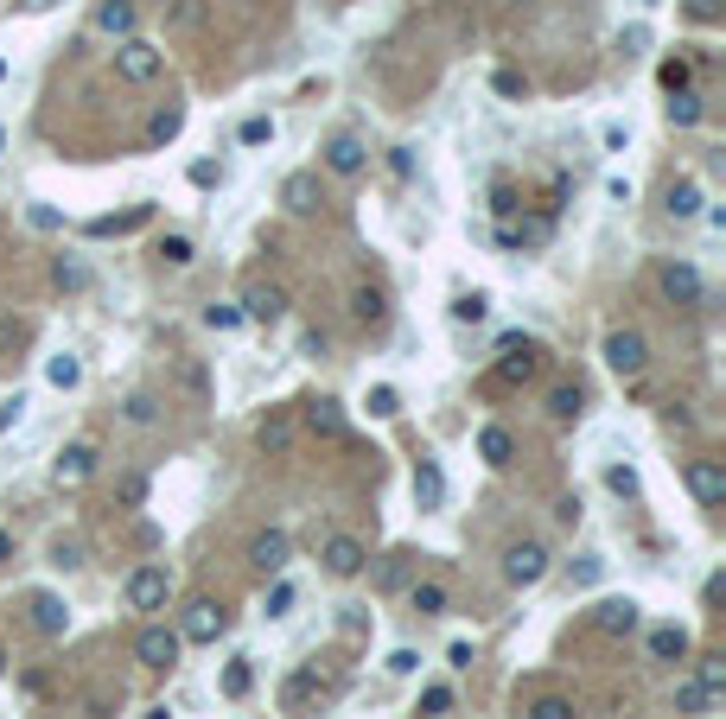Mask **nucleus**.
Returning a JSON list of instances; mask_svg holds the SVG:
<instances>
[{"mask_svg":"<svg viewBox=\"0 0 726 719\" xmlns=\"http://www.w3.org/2000/svg\"><path fill=\"white\" fill-rule=\"evenodd\" d=\"M542 370H548L542 344H529V338H504V344H497L491 376H484V389H491V395H504V389H529V382L542 376Z\"/></svg>","mask_w":726,"mask_h":719,"instance_id":"nucleus-1","label":"nucleus"},{"mask_svg":"<svg viewBox=\"0 0 726 719\" xmlns=\"http://www.w3.org/2000/svg\"><path fill=\"white\" fill-rule=\"evenodd\" d=\"M236 312H242V325H281V319H287V287H281V280L249 274V280H242Z\"/></svg>","mask_w":726,"mask_h":719,"instance_id":"nucleus-2","label":"nucleus"},{"mask_svg":"<svg viewBox=\"0 0 726 719\" xmlns=\"http://www.w3.org/2000/svg\"><path fill=\"white\" fill-rule=\"evenodd\" d=\"M166 70V51L141 39V32H128V39H115V77L121 83H153Z\"/></svg>","mask_w":726,"mask_h":719,"instance_id":"nucleus-3","label":"nucleus"},{"mask_svg":"<svg viewBox=\"0 0 726 719\" xmlns=\"http://www.w3.org/2000/svg\"><path fill=\"white\" fill-rule=\"evenodd\" d=\"M605 370L625 376V382H637V376L650 370V338H644V331H631V325L605 331Z\"/></svg>","mask_w":726,"mask_h":719,"instance_id":"nucleus-4","label":"nucleus"},{"mask_svg":"<svg viewBox=\"0 0 726 719\" xmlns=\"http://www.w3.org/2000/svg\"><path fill=\"white\" fill-rule=\"evenodd\" d=\"M179 656H185V637L179 630H166V624H141V637H134V662L153 675H172L179 669Z\"/></svg>","mask_w":726,"mask_h":719,"instance_id":"nucleus-5","label":"nucleus"},{"mask_svg":"<svg viewBox=\"0 0 726 719\" xmlns=\"http://www.w3.org/2000/svg\"><path fill=\"white\" fill-rule=\"evenodd\" d=\"M504 580H510L516 592L548 580V548H542L535 535H523V541H510V548H504Z\"/></svg>","mask_w":726,"mask_h":719,"instance_id":"nucleus-6","label":"nucleus"},{"mask_svg":"<svg viewBox=\"0 0 726 719\" xmlns=\"http://www.w3.org/2000/svg\"><path fill=\"white\" fill-rule=\"evenodd\" d=\"M656 287H663V300H669V306H682V312H695V306L707 300V280H701L695 261H663Z\"/></svg>","mask_w":726,"mask_h":719,"instance_id":"nucleus-7","label":"nucleus"},{"mask_svg":"<svg viewBox=\"0 0 726 719\" xmlns=\"http://www.w3.org/2000/svg\"><path fill=\"white\" fill-rule=\"evenodd\" d=\"M319 567L332 573V580H357V573L370 567V548H363L357 535H344V529H338V535H325V541H319Z\"/></svg>","mask_w":726,"mask_h":719,"instance_id":"nucleus-8","label":"nucleus"},{"mask_svg":"<svg viewBox=\"0 0 726 719\" xmlns=\"http://www.w3.org/2000/svg\"><path fill=\"white\" fill-rule=\"evenodd\" d=\"M121 592H128V605H134V611H166V599H172V573L160 567V560H147V567H134V573H128V586H121Z\"/></svg>","mask_w":726,"mask_h":719,"instance_id":"nucleus-9","label":"nucleus"},{"mask_svg":"<svg viewBox=\"0 0 726 719\" xmlns=\"http://www.w3.org/2000/svg\"><path fill=\"white\" fill-rule=\"evenodd\" d=\"M223 630H230V605L223 599H192L185 605V624H179L185 643H217Z\"/></svg>","mask_w":726,"mask_h":719,"instance_id":"nucleus-10","label":"nucleus"},{"mask_svg":"<svg viewBox=\"0 0 726 719\" xmlns=\"http://www.w3.org/2000/svg\"><path fill=\"white\" fill-rule=\"evenodd\" d=\"M319 166L332 172V179H357V172L370 166V147H363V140H357L351 128H344V134H332V140L319 147Z\"/></svg>","mask_w":726,"mask_h":719,"instance_id":"nucleus-11","label":"nucleus"},{"mask_svg":"<svg viewBox=\"0 0 726 719\" xmlns=\"http://www.w3.org/2000/svg\"><path fill=\"white\" fill-rule=\"evenodd\" d=\"M96 465H102L96 440H71V446L58 452V465H51V478H58L64 490H77V484H90V478H96Z\"/></svg>","mask_w":726,"mask_h":719,"instance_id":"nucleus-12","label":"nucleus"},{"mask_svg":"<svg viewBox=\"0 0 726 719\" xmlns=\"http://www.w3.org/2000/svg\"><path fill=\"white\" fill-rule=\"evenodd\" d=\"M682 478H688V490H695L701 510H720V503H726V465L720 459H688Z\"/></svg>","mask_w":726,"mask_h":719,"instance_id":"nucleus-13","label":"nucleus"},{"mask_svg":"<svg viewBox=\"0 0 726 719\" xmlns=\"http://www.w3.org/2000/svg\"><path fill=\"white\" fill-rule=\"evenodd\" d=\"M287 560H293V541H287V529H262V535L249 541V567L262 573V580L287 573Z\"/></svg>","mask_w":726,"mask_h":719,"instance_id":"nucleus-14","label":"nucleus"},{"mask_svg":"<svg viewBox=\"0 0 726 719\" xmlns=\"http://www.w3.org/2000/svg\"><path fill=\"white\" fill-rule=\"evenodd\" d=\"M281 204H287V217H319V210H325L319 172H287V179H281Z\"/></svg>","mask_w":726,"mask_h":719,"instance_id":"nucleus-15","label":"nucleus"},{"mask_svg":"<svg viewBox=\"0 0 726 719\" xmlns=\"http://www.w3.org/2000/svg\"><path fill=\"white\" fill-rule=\"evenodd\" d=\"M637 624H644V605L637 599H599L593 605V630H605V637H631Z\"/></svg>","mask_w":726,"mask_h":719,"instance_id":"nucleus-16","label":"nucleus"},{"mask_svg":"<svg viewBox=\"0 0 726 719\" xmlns=\"http://www.w3.org/2000/svg\"><path fill=\"white\" fill-rule=\"evenodd\" d=\"M714 688H707V681L701 675H676V688H669V707H676L682 719H707V713H714Z\"/></svg>","mask_w":726,"mask_h":719,"instance_id":"nucleus-17","label":"nucleus"},{"mask_svg":"<svg viewBox=\"0 0 726 719\" xmlns=\"http://www.w3.org/2000/svg\"><path fill=\"white\" fill-rule=\"evenodd\" d=\"M26 611H32V630H39V637H64V630H71V605H64L58 592H32Z\"/></svg>","mask_w":726,"mask_h":719,"instance_id":"nucleus-18","label":"nucleus"},{"mask_svg":"<svg viewBox=\"0 0 726 719\" xmlns=\"http://www.w3.org/2000/svg\"><path fill=\"white\" fill-rule=\"evenodd\" d=\"M325 694H332V688L319 681V669H293V675L281 681V707H287V713H306V707H313V700H325Z\"/></svg>","mask_w":726,"mask_h":719,"instance_id":"nucleus-19","label":"nucleus"},{"mask_svg":"<svg viewBox=\"0 0 726 719\" xmlns=\"http://www.w3.org/2000/svg\"><path fill=\"white\" fill-rule=\"evenodd\" d=\"M478 459L491 465V471H504L516 459V433L504 427V420H484V427H478Z\"/></svg>","mask_w":726,"mask_h":719,"instance_id":"nucleus-20","label":"nucleus"},{"mask_svg":"<svg viewBox=\"0 0 726 719\" xmlns=\"http://www.w3.org/2000/svg\"><path fill=\"white\" fill-rule=\"evenodd\" d=\"M351 319H357L363 331H376V325L389 319V293L376 287V280H357V287H351Z\"/></svg>","mask_w":726,"mask_h":719,"instance_id":"nucleus-21","label":"nucleus"},{"mask_svg":"<svg viewBox=\"0 0 726 719\" xmlns=\"http://www.w3.org/2000/svg\"><path fill=\"white\" fill-rule=\"evenodd\" d=\"M644 650H650V662H663V669H676V662L688 656V630H682V624H650Z\"/></svg>","mask_w":726,"mask_h":719,"instance_id":"nucleus-22","label":"nucleus"},{"mask_svg":"<svg viewBox=\"0 0 726 719\" xmlns=\"http://www.w3.org/2000/svg\"><path fill=\"white\" fill-rule=\"evenodd\" d=\"M408 605L421 611V618H446V611H453V586L446 580H408Z\"/></svg>","mask_w":726,"mask_h":719,"instance_id":"nucleus-23","label":"nucleus"},{"mask_svg":"<svg viewBox=\"0 0 726 719\" xmlns=\"http://www.w3.org/2000/svg\"><path fill=\"white\" fill-rule=\"evenodd\" d=\"M134 26H141V7H134V0H102L96 7V32H109V39H128Z\"/></svg>","mask_w":726,"mask_h":719,"instance_id":"nucleus-24","label":"nucleus"},{"mask_svg":"<svg viewBox=\"0 0 726 719\" xmlns=\"http://www.w3.org/2000/svg\"><path fill=\"white\" fill-rule=\"evenodd\" d=\"M172 376H179V389H185L192 408H211V370H204L198 357H179V363H172Z\"/></svg>","mask_w":726,"mask_h":719,"instance_id":"nucleus-25","label":"nucleus"},{"mask_svg":"<svg viewBox=\"0 0 726 719\" xmlns=\"http://www.w3.org/2000/svg\"><path fill=\"white\" fill-rule=\"evenodd\" d=\"M306 427H313V433H319V440H344V433H351V427H344V408H338V401H332V395H319V401H306Z\"/></svg>","mask_w":726,"mask_h":719,"instance_id":"nucleus-26","label":"nucleus"},{"mask_svg":"<svg viewBox=\"0 0 726 719\" xmlns=\"http://www.w3.org/2000/svg\"><path fill=\"white\" fill-rule=\"evenodd\" d=\"M293 433H300V427H293V414H268L262 427H255V446L281 459V452H293Z\"/></svg>","mask_w":726,"mask_h":719,"instance_id":"nucleus-27","label":"nucleus"},{"mask_svg":"<svg viewBox=\"0 0 726 719\" xmlns=\"http://www.w3.org/2000/svg\"><path fill=\"white\" fill-rule=\"evenodd\" d=\"M580 408H586L580 382H561V389H548V420H555V427H574Z\"/></svg>","mask_w":726,"mask_h":719,"instance_id":"nucleus-28","label":"nucleus"},{"mask_svg":"<svg viewBox=\"0 0 726 719\" xmlns=\"http://www.w3.org/2000/svg\"><path fill=\"white\" fill-rule=\"evenodd\" d=\"M414 497H421V510H440V503H446V478H440L434 459L414 465Z\"/></svg>","mask_w":726,"mask_h":719,"instance_id":"nucleus-29","label":"nucleus"},{"mask_svg":"<svg viewBox=\"0 0 726 719\" xmlns=\"http://www.w3.org/2000/svg\"><path fill=\"white\" fill-rule=\"evenodd\" d=\"M701 115H707V96L701 90H676V96H669V128H695Z\"/></svg>","mask_w":726,"mask_h":719,"instance_id":"nucleus-30","label":"nucleus"},{"mask_svg":"<svg viewBox=\"0 0 726 719\" xmlns=\"http://www.w3.org/2000/svg\"><path fill=\"white\" fill-rule=\"evenodd\" d=\"M663 210H669V217H695V210H701V179H676V185H669V198H663Z\"/></svg>","mask_w":726,"mask_h":719,"instance_id":"nucleus-31","label":"nucleus"},{"mask_svg":"<svg viewBox=\"0 0 726 719\" xmlns=\"http://www.w3.org/2000/svg\"><path fill=\"white\" fill-rule=\"evenodd\" d=\"M204 13H211V0H172V7H166V26L172 32H198Z\"/></svg>","mask_w":726,"mask_h":719,"instance_id":"nucleus-32","label":"nucleus"},{"mask_svg":"<svg viewBox=\"0 0 726 719\" xmlns=\"http://www.w3.org/2000/svg\"><path fill=\"white\" fill-rule=\"evenodd\" d=\"M523 719H580V707L567 694H535L529 707H523Z\"/></svg>","mask_w":726,"mask_h":719,"instance_id":"nucleus-33","label":"nucleus"},{"mask_svg":"<svg viewBox=\"0 0 726 719\" xmlns=\"http://www.w3.org/2000/svg\"><path fill=\"white\" fill-rule=\"evenodd\" d=\"M121 420H128V427H153V420H160V401H153L147 389H134L128 401H121Z\"/></svg>","mask_w":726,"mask_h":719,"instance_id":"nucleus-34","label":"nucleus"},{"mask_svg":"<svg viewBox=\"0 0 726 719\" xmlns=\"http://www.w3.org/2000/svg\"><path fill=\"white\" fill-rule=\"evenodd\" d=\"M179 128H185V109H160L147 121V147H166V140H179Z\"/></svg>","mask_w":726,"mask_h":719,"instance_id":"nucleus-35","label":"nucleus"},{"mask_svg":"<svg viewBox=\"0 0 726 719\" xmlns=\"http://www.w3.org/2000/svg\"><path fill=\"white\" fill-rule=\"evenodd\" d=\"M408 580H414V554H389L383 573H376V586H383V592H402Z\"/></svg>","mask_w":726,"mask_h":719,"instance_id":"nucleus-36","label":"nucleus"},{"mask_svg":"<svg viewBox=\"0 0 726 719\" xmlns=\"http://www.w3.org/2000/svg\"><path fill=\"white\" fill-rule=\"evenodd\" d=\"M446 713H453V688H446V681L421 688V719H446Z\"/></svg>","mask_w":726,"mask_h":719,"instance_id":"nucleus-37","label":"nucleus"},{"mask_svg":"<svg viewBox=\"0 0 726 719\" xmlns=\"http://www.w3.org/2000/svg\"><path fill=\"white\" fill-rule=\"evenodd\" d=\"M45 376H51V389H77V382H83V363L77 357H51Z\"/></svg>","mask_w":726,"mask_h":719,"instance_id":"nucleus-38","label":"nucleus"},{"mask_svg":"<svg viewBox=\"0 0 726 719\" xmlns=\"http://www.w3.org/2000/svg\"><path fill=\"white\" fill-rule=\"evenodd\" d=\"M192 236H160V261H166V268H192Z\"/></svg>","mask_w":726,"mask_h":719,"instance_id":"nucleus-39","label":"nucleus"},{"mask_svg":"<svg viewBox=\"0 0 726 719\" xmlns=\"http://www.w3.org/2000/svg\"><path fill=\"white\" fill-rule=\"evenodd\" d=\"M236 140H242V147H268V140H274V115H249L236 128Z\"/></svg>","mask_w":726,"mask_h":719,"instance_id":"nucleus-40","label":"nucleus"},{"mask_svg":"<svg viewBox=\"0 0 726 719\" xmlns=\"http://www.w3.org/2000/svg\"><path fill=\"white\" fill-rule=\"evenodd\" d=\"M363 408H370L376 420H395V414H402V395H395L389 382H376V389H370V401H363Z\"/></svg>","mask_w":726,"mask_h":719,"instance_id":"nucleus-41","label":"nucleus"},{"mask_svg":"<svg viewBox=\"0 0 726 719\" xmlns=\"http://www.w3.org/2000/svg\"><path fill=\"white\" fill-rule=\"evenodd\" d=\"M249 688H255V669H249V656H242V662H230V669H223V694L242 700Z\"/></svg>","mask_w":726,"mask_h":719,"instance_id":"nucleus-42","label":"nucleus"},{"mask_svg":"<svg viewBox=\"0 0 726 719\" xmlns=\"http://www.w3.org/2000/svg\"><path fill=\"white\" fill-rule=\"evenodd\" d=\"M484 312H491V300H484V293H459V300H453V319H465V325H478Z\"/></svg>","mask_w":726,"mask_h":719,"instance_id":"nucleus-43","label":"nucleus"},{"mask_svg":"<svg viewBox=\"0 0 726 719\" xmlns=\"http://www.w3.org/2000/svg\"><path fill=\"white\" fill-rule=\"evenodd\" d=\"M605 490H618V497H637V471H631V465H605Z\"/></svg>","mask_w":726,"mask_h":719,"instance_id":"nucleus-44","label":"nucleus"},{"mask_svg":"<svg viewBox=\"0 0 726 719\" xmlns=\"http://www.w3.org/2000/svg\"><path fill=\"white\" fill-rule=\"evenodd\" d=\"M287 611H293V586L274 573V586H268V618H287Z\"/></svg>","mask_w":726,"mask_h":719,"instance_id":"nucleus-45","label":"nucleus"},{"mask_svg":"<svg viewBox=\"0 0 726 719\" xmlns=\"http://www.w3.org/2000/svg\"><path fill=\"white\" fill-rule=\"evenodd\" d=\"M656 83H663L669 96H676V90H688V64H682V58H669L663 70H656Z\"/></svg>","mask_w":726,"mask_h":719,"instance_id":"nucleus-46","label":"nucleus"},{"mask_svg":"<svg viewBox=\"0 0 726 719\" xmlns=\"http://www.w3.org/2000/svg\"><path fill=\"white\" fill-rule=\"evenodd\" d=\"M204 325H211V331H236L242 312H236V306H204Z\"/></svg>","mask_w":726,"mask_h":719,"instance_id":"nucleus-47","label":"nucleus"},{"mask_svg":"<svg viewBox=\"0 0 726 719\" xmlns=\"http://www.w3.org/2000/svg\"><path fill=\"white\" fill-rule=\"evenodd\" d=\"M51 560H58V567H83V541H51Z\"/></svg>","mask_w":726,"mask_h":719,"instance_id":"nucleus-48","label":"nucleus"},{"mask_svg":"<svg viewBox=\"0 0 726 719\" xmlns=\"http://www.w3.org/2000/svg\"><path fill=\"white\" fill-rule=\"evenodd\" d=\"M695 675H701V681H707L714 694L726 688V662H720V656H701V669H695Z\"/></svg>","mask_w":726,"mask_h":719,"instance_id":"nucleus-49","label":"nucleus"},{"mask_svg":"<svg viewBox=\"0 0 726 719\" xmlns=\"http://www.w3.org/2000/svg\"><path fill=\"white\" fill-rule=\"evenodd\" d=\"M688 20H701V26H714V20H720V0H688Z\"/></svg>","mask_w":726,"mask_h":719,"instance_id":"nucleus-50","label":"nucleus"},{"mask_svg":"<svg viewBox=\"0 0 726 719\" xmlns=\"http://www.w3.org/2000/svg\"><path fill=\"white\" fill-rule=\"evenodd\" d=\"M497 96H529V83L516 70H497Z\"/></svg>","mask_w":726,"mask_h":719,"instance_id":"nucleus-51","label":"nucleus"},{"mask_svg":"<svg viewBox=\"0 0 726 719\" xmlns=\"http://www.w3.org/2000/svg\"><path fill=\"white\" fill-rule=\"evenodd\" d=\"M20 414H26V395H7V408H0V427L13 433V427H20Z\"/></svg>","mask_w":726,"mask_h":719,"instance_id":"nucleus-52","label":"nucleus"},{"mask_svg":"<svg viewBox=\"0 0 726 719\" xmlns=\"http://www.w3.org/2000/svg\"><path fill=\"white\" fill-rule=\"evenodd\" d=\"M325 350H332V338H325V331H306V338H300V357H325Z\"/></svg>","mask_w":726,"mask_h":719,"instance_id":"nucleus-53","label":"nucleus"},{"mask_svg":"<svg viewBox=\"0 0 726 719\" xmlns=\"http://www.w3.org/2000/svg\"><path fill=\"white\" fill-rule=\"evenodd\" d=\"M414 669H421V656H414V650H395L389 656V675H414Z\"/></svg>","mask_w":726,"mask_h":719,"instance_id":"nucleus-54","label":"nucleus"},{"mask_svg":"<svg viewBox=\"0 0 726 719\" xmlns=\"http://www.w3.org/2000/svg\"><path fill=\"white\" fill-rule=\"evenodd\" d=\"M121 497H128V503H147V478H141V471H134V478L121 484Z\"/></svg>","mask_w":726,"mask_h":719,"instance_id":"nucleus-55","label":"nucleus"},{"mask_svg":"<svg viewBox=\"0 0 726 719\" xmlns=\"http://www.w3.org/2000/svg\"><path fill=\"white\" fill-rule=\"evenodd\" d=\"M217 179H223V172H217L211 160H198V166H192V185H217Z\"/></svg>","mask_w":726,"mask_h":719,"instance_id":"nucleus-56","label":"nucleus"},{"mask_svg":"<svg viewBox=\"0 0 726 719\" xmlns=\"http://www.w3.org/2000/svg\"><path fill=\"white\" fill-rule=\"evenodd\" d=\"M7 560H13V535L0 529V567H7Z\"/></svg>","mask_w":726,"mask_h":719,"instance_id":"nucleus-57","label":"nucleus"},{"mask_svg":"<svg viewBox=\"0 0 726 719\" xmlns=\"http://www.w3.org/2000/svg\"><path fill=\"white\" fill-rule=\"evenodd\" d=\"M147 719H172V713H166V707H153V713H147Z\"/></svg>","mask_w":726,"mask_h":719,"instance_id":"nucleus-58","label":"nucleus"},{"mask_svg":"<svg viewBox=\"0 0 726 719\" xmlns=\"http://www.w3.org/2000/svg\"><path fill=\"white\" fill-rule=\"evenodd\" d=\"M0 675H7V650H0Z\"/></svg>","mask_w":726,"mask_h":719,"instance_id":"nucleus-59","label":"nucleus"},{"mask_svg":"<svg viewBox=\"0 0 726 719\" xmlns=\"http://www.w3.org/2000/svg\"><path fill=\"white\" fill-rule=\"evenodd\" d=\"M0 147H7V134H0Z\"/></svg>","mask_w":726,"mask_h":719,"instance_id":"nucleus-60","label":"nucleus"}]
</instances>
